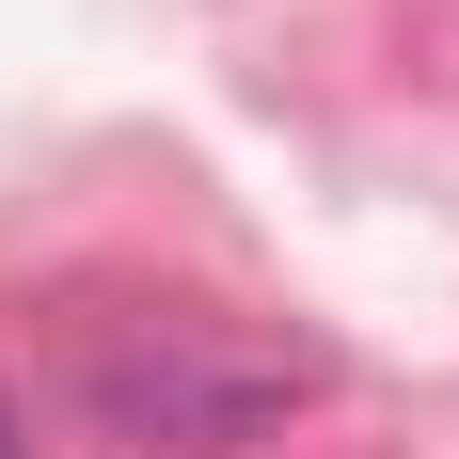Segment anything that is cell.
Instances as JSON below:
<instances>
[{
    "mask_svg": "<svg viewBox=\"0 0 459 459\" xmlns=\"http://www.w3.org/2000/svg\"><path fill=\"white\" fill-rule=\"evenodd\" d=\"M301 349H222V333H190V317H159V333H127V349H95L80 365V396H95V428L111 444H175V459H238L254 428L301 396Z\"/></svg>",
    "mask_w": 459,
    "mask_h": 459,
    "instance_id": "cell-1",
    "label": "cell"
},
{
    "mask_svg": "<svg viewBox=\"0 0 459 459\" xmlns=\"http://www.w3.org/2000/svg\"><path fill=\"white\" fill-rule=\"evenodd\" d=\"M0 459H32V444H16V396H0Z\"/></svg>",
    "mask_w": 459,
    "mask_h": 459,
    "instance_id": "cell-2",
    "label": "cell"
}]
</instances>
